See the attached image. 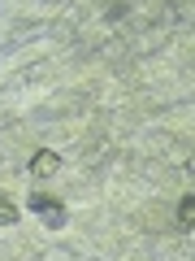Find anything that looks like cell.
<instances>
[{"instance_id": "obj_1", "label": "cell", "mask_w": 195, "mask_h": 261, "mask_svg": "<svg viewBox=\"0 0 195 261\" xmlns=\"http://www.w3.org/2000/svg\"><path fill=\"white\" fill-rule=\"evenodd\" d=\"M26 209H30V214H35L39 222L48 226V231H61L65 218H70L61 200H52V196H44V192H30V196H26Z\"/></svg>"}, {"instance_id": "obj_2", "label": "cell", "mask_w": 195, "mask_h": 261, "mask_svg": "<svg viewBox=\"0 0 195 261\" xmlns=\"http://www.w3.org/2000/svg\"><path fill=\"white\" fill-rule=\"evenodd\" d=\"M56 170H61V157H56L52 148H39L35 157H30V174H39V178H52Z\"/></svg>"}, {"instance_id": "obj_3", "label": "cell", "mask_w": 195, "mask_h": 261, "mask_svg": "<svg viewBox=\"0 0 195 261\" xmlns=\"http://www.w3.org/2000/svg\"><path fill=\"white\" fill-rule=\"evenodd\" d=\"M178 231H195V196H186L178 205Z\"/></svg>"}, {"instance_id": "obj_4", "label": "cell", "mask_w": 195, "mask_h": 261, "mask_svg": "<svg viewBox=\"0 0 195 261\" xmlns=\"http://www.w3.org/2000/svg\"><path fill=\"white\" fill-rule=\"evenodd\" d=\"M13 222H18V209L9 205V196L0 192V226H13Z\"/></svg>"}]
</instances>
